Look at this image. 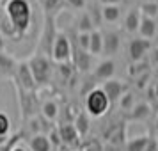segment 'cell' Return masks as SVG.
Listing matches in <instances>:
<instances>
[{
    "label": "cell",
    "mask_w": 158,
    "mask_h": 151,
    "mask_svg": "<svg viewBox=\"0 0 158 151\" xmlns=\"http://www.w3.org/2000/svg\"><path fill=\"white\" fill-rule=\"evenodd\" d=\"M6 16L11 27L18 36H23L32 22V7L29 0H7L6 2Z\"/></svg>",
    "instance_id": "1"
},
{
    "label": "cell",
    "mask_w": 158,
    "mask_h": 151,
    "mask_svg": "<svg viewBox=\"0 0 158 151\" xmlns=\"http://www.w3.org/2000/svg\"><path fill=\"white\" fill-rule=\"evenodd\" d=\"M27 62H29V68H30V71H32V77H34L36 86H43V84H48L52 80L53 68H52V61L48 55L37 52Z\"/></svg>",
    "instance_id": "2"
},
{
    "label": "cell",
    "mask_w": 158,
    "mask_h": 151,
    "mask_svg": "<svg viewBox=\"0 0 158 151\" xmlns=\"http://www.w3.org/2000/svg\"><path fill=\"white\" fill-rule=\"evenodd\" d=\"M110 108V101H108L107 94L103 93L101 87H94L91 89L85 96V112L91 117H101L105 115Z\"/></svg>",
    "instance_id": "3"
},
{
    "label": "cell",
    "mask_w": 158,
    "mask_h": 151,
    "mask_svg": "<svg viewBox=\"0 0 158 151\" xmlns=\"http://www.w3.org/2000/svg\"><path fill=\"white\" fill-rule=\"evenodd\" d=\"M50 59L60 66L71 62V41H69V37L66 36V32H57L53 46H52Z\"/></svg>",
    "instance_id": "4"
},
{
    "label": "cell",
    "mask_w": 158,
    "mask_h": 151,
    "mask_svg": "<svg viewBox=\"0 0 158 151\" xmlns=\"http://www.w3.org/2000/svg\"><path fill=\"white\" fill-rule=\"evenodd\" d=\"M15 86H18L20 89L27 91V93H32L34 87H36V82H34V77H32V71L29 68V62L27 61H22L18 62V69H16V77L13 78Z\"/></svg>",
    "instance_id": "5"
},
{
    "label": "cell",
    "mask_w": 158,
    "mask_h": 151,
    "mask_svg": "<svg viewBox=\"0 0 158 151\" xmlns=\"http://www.w3.org/2000/svg\"><path fill=\"white\" fill-rule=\"evenodd\" d=\"M151 50V41H146L142 37H133L128 43V59L131 64L142 62L144 57L148 55V52Z\"/></svg>",
    "instance_id": "6"
},
{
    "label": "cell",
    "mask_w": 158,
    "mask_h": 151,
    "mask_svg": "<svg viewBox=\"0 0 158 151\" xmlns=\"http://www.w3.org/2000/svg\"><path fill=\"white\" fill-rule=\"evenodd\" d=\"M55 36H57V29H55L53 18H52V16H44V27H43V34H41V41H39L41 53H44V55L50 57Z\"/></svg>",
    "instance_id": "7"
},
{
    "label": "cell",
    "mask_w": 158,
    "mask_h": 151,
    "mask_svg": "<svg viewBox=\"0 0 158 151\" xmlns=\"http://www.w3.org/2000/svg\"><path fill=\"white\" fill-rule=\"evenodd\" d=\"M16 93H18V101H20V110H22V117L25 121H29L30 117H34L36 114V100H34V94L27 93L20 89L18 86H15Z\"/></svg>",
    "instance_id": "8"
},
{
    "label": "cell",
    "mask_w": 158,
    "mask_h": 151,
    "mask_svg": "<svg viewBox=\"0 0 158 151\" xmlns=\"http://www.w3.org/2000/svg\"><path fill=\"white\" fill-rule=\"evenodd\" d=\"M101 89H103V93L107 94L108 101H110V105H112L115 101H119V98L124 94L126 84L119 78H110V80H107V82L101 84Z\"/></svg>",
    "instance_id": "9"
},
{
    "label": "cell",
    "mask_w": 158,
    "mask_h": 151,
    "mask_svg": "<svg viewBox=\"0 0 158 151\" xmlns=\"http://www.w3.org/2000/svg\"><path fill=\"white\" fill-rule=\"evenodd\" d=\"M59 135H60V142L68 146V148H78L80 146V135L73 126V123H60L57 126Z\"/></svg>",
    "instance_id": "10"
},
{
    "label": "cell",
    "mask_w": 158,
    "mask_h": 151,
    "mask_svg": "<svg viewBox=\"0 0 158 151\" xmlns=\"http://www.w3.org/2000/svg\"><path fill=\"white\" fill-rule=\"evenodd\" d=\"M119 46H121V37L117 32H103V55L105 59H112V55H115L119 52Z\"/></svg>",
    "instance_id": "11"
},
{
    "label": "cell",
    "mask_w": 158,
    "mask_h": 151,
    "mask_svg": "<svg viewBox=\"0 0 158 151\" xmlns=\"http://www.w3.org/2000/svg\"><path fill=\"white\" fill-rule=\"evenodd\" d=\"M115 69H117V64H115L114 59H103L94 69V78L101 80V82H107V80L114 78Z\"/></svg>",
    "instance_id": "12"
},
{
    "label": "cell",
    "mask_w": 158,
    "mask_h": 151,
    "mask_svg": "<svg viewBox=\"0 0 158 151\" xmlns=\"http://www.w3.org/2000/svg\"><path fill=\"white\" fill-rule=\"evenodd\" d=\"M16 69H18V61L15 57H11L9 53L0 50V75L4 78H15Z\"/></svg>",
    "instance_id": "13"
},
{
    "label": "cell",
    "mask_w": 158,
    "mask_h": 151,
    "mask_svg": "<svg viewBox=\"0 0 158 151\" xmlns=\"http://www.w3.org/2000/svg\"><path fill=\"white\" fill-rule=\"evenodd\" d=\"M71 62L75 64V68L78 69L80 73H87L93 66V55L89 52L80 50L78 46L75 48V53L71 52Z\"/></svg>",
    "instance_id": "14"
},
{
    "label": "cell",
    "mask_w": 158,
    "mask_h": 151,
    "mask_svg": "<svg viewBox=\"0 0 158 151\" xmlns=\"http://www.w3.org/2000/svg\"><path fill=\"white\" fill-rule=\"evenodd\" d=\"M158 25L153 18H146V16L140 15V23H139V36L146 39V41H151L153 37L156 36Z\"/></svg>",
    "instance_id": "15"
},
{
    "label": "cell",
    "mask_w": 158,
    "mask_h": 151,
    "mask_svg": "<svg viewBox=\"0 0 158 151\" xmlns=\"http://www.w3.org/2000/svg\"><path fill=\"white\" fill-rule=\"evenodd\" d=\"M27 146L30 151H53L48 135L46 133H36V135H30L27 139Z\"/></svg>",
    "instance_id": "16"
},
{
    "label": "cell",
    "mask_w": 158,
    "mask_h": 151,
    "mask_svg": "<svg viewBox=\"0 0 158 151\" xmlns=\"http://www.w3.org/2000/svg\"><path fill=\"white\" fill-rule=\"evenodd\" d=\"M73 126L77 130V133L80 135V139H84L89 133V128H91V115L87 114L85 110H80L77 117L73 119Z\"/></svg>",
    "instance_id": "17"
},
{
    "label": "cell",
    "mask_w": 158,
    "mask_h": 151,
    "mask_svg": "<svg viewBox=\"0 0 158 151\" xmlns=\"http://www.w3.org/2000/svg\"><path fill=\"white\" fill-rule=\"evenodd\" d=\"M39 110H41V115H43L48 123H55L59 114H60V108H59L55 100H44L43 103H41V108H39Z\"/></svg>",
    "instance_id": "18"
},
{
    "label": "cell",
    "mask_w": 158,
    "mask_h": 151,
    "mask_svg": "<svg viewBox=\"0 0 158 151\" xmlns=\"http://www.w3.org/2000/svg\"><path fill=\"white\" fill-rule=\"evenodd\" d=\"M139 23H140V11L139 9H131L124 16L123 29H124V32H128V34H137L139 32Z\"/></svg>",
    "instance_id": "19"
},
{
    "label": "cell",
    "mask_w": 158,
    "mask_h": 151,
    "mask_svg": "<svg viewBox=\"0 0 158 151\" xmlns=\"http://www.w3.org/2000/svg\"><path fill=\"white\" fill-rule=\"evenodd\" d=\"M89 53L93 57L103 55V32L94 29L91 32V41H89Z\"/></svg>",
    "instance_id": "20"
},
{
    "label": "cell",
    "mask_w": 158,
    "mask_h": 151,
    "mask_svg": "<svg viewBox=\"0 0 158 151\" xmlns=\"http://www.w3.org/2000/svg\"><path fill=\"white\" fill-rule=\"evenodd\" d=\"M151 137L148 133H142V135L131 137L130 141H126L124 144V151H146V146L149 142Z\"/></svg>",
    "instance_id": "21"
},
{
    "label": "cell",
    "mask_w": 158,
    "mask_h": 151,
    "mask_svg": "<svg viewBox=\"0 0 158 151\" xmlns=\"http://www.w3.org/2000/svg\"><path fill=\"white\" fill-rule=\"evenodd\" d=\"M66 0H43V11L44 16H53L59 15L60 11H64Z\"/></svg>",
    "instance_id": "22"
},
{
    "label": "cell",
    "mask_w": 158,
    "mask_h": 151,
    "mask_svg": "<svg viewBox=\"0 0 158 151\" xmlns=\"http://www.w3.org/2000/svg\"><path fill=\"white\" fill-rule=\"evenodd\" d=\"M101 18L107 23H117L121 20V7L119 6H105V7H101Z\"/></svg>",
    "instance_id": "23"
},
{
    "label": "cell",
    "mask_w": 158,
    "mask_h": 151,
    "mask_svg": "<svg viewBox=\"0 0 158 151\" xmlns=\"http://www.w3.org/2000/svg\"><path fill=\"white\" fill-rule=\"evenodd\" d=\"M149 114H151L149 103H144V101H140V103H135L133 110L130 112V117H131L133 121H144V119H146Z\"/></svg>",
    "instance_id": "24"
},
{
    "label": "cell",
    "mask_w": 158,
    "mask_h": 151,
    "mask_svg": "<svg viewBox=\"0 0 158 151\" xmlns=\"http://www.w3.org/2000/svg\"><path fill=\"white\" fill-rule=\"evenodd\" d=\"M53 23H55L57 32H64L66 27L71 23V15H69V11H60L59 15H55L53 16Z\"/></svg>",
    "instance_id": "25"
},
{
    "label": "cell",
    "mask_w": 158,
    "mask_h": 151,
    "mask_svg": "<svg viewBox=\"0 0 158 151\" xmlns=\"http://www.w3.org/2000/svg\"><path fill=\"white\" fill-rule=\"evenodd\" d=\"M23 137H25V132H23V130H20L18 133H13V135H9L6 142L0 144V151H13V148L20 144V141H22Z\"/></svg>",
    "instance_id": "26"
},
{
    "label": "cell",
    "mask_w": 158,
    "mask_h": 151,
    "mask_svg": "<svg viewBox=\"0 0 158 151\" xmlns=\"http://www.w3.org/2000/svg\"><path fill=\"white\" fill-rule=\"evenodd\" d=\"M117 103H119V108H121L123 112H128L130 114V112L133 110V107H135V96L131 93H124L121 98H119Z\"/></svg>",
    "instance_id": "27"
},
{
    "label": "cell",
    "mask_w": 158,
    "mask_h": 151,
    "mask_svg": "<svg viewBox=\"0 0 158 151\" xmlns=\"http://www.w3.org/2000/svg\"><path fill=\"white\" fill-rule=\"evenodd\" d=\"M77 27H78V32H93V30H94L93 20H91V16H89V13H87V11L80 15Z\"/></svg>",
    "instance_id": "28"
},
{
    "label": "cell",
    "mask_w": 158,
    "mask_h": 151,
    "mask_svg": "<svg viewBox=\"0 0 158 151\" xmlns=\"http://www.w3.org/2000/svg\"><path fill=\"white\" fill-rule=\"evenodd\" d=\"M140 15L142 16H146V18H156V15H158V4H155V2H142V6H140Z\"/></svg>",
    "instance_id": "29"
},
{
    "label": "cell",
    "mask_w": 158,
    "mask_h": 151,
    "mask_svg": "<svg viewBox=\"0 0 158 151\" xmlns=\"http://www.w3.org/2000/svg\"><path fill=\"white\" fill-rule=\"evenodd\" d=\"M11 133V119L6 112H0V139H7Z\"/></svg>",
    "instance_id": "30"
},
{
    "label": "cell",
    "mask_w": 158,
    "mask_h": 151,
    "mask_svg": "<svg viewBox=\"0 0 158 151\" xmlns=\"http://www.w3.org/2000/svg\"><path fill=\"white\" fill-rule=\"evenodd\" d=\"M89 41H91V32H78L77 34V46L80 50L89 52Z\"/></svg>",
    "instance_id": "31"
},
{
    "label": "cell",
    "mask_w": 158,
    "mask_h": 151,
    "mask_svg": "<svg viewBox=\"0 0 158 151\" xmlns=\"http://www.w3.org/2000/svg\"><path fill=\"white\" fill-rule=\"evenodd\" d=\"M48 141H50V144H52V148L53 149H57L59 146H60V135H59V130L57 128H52V132H50V135H48Z\"/></svg>",
    "instance_id": "32"
},
{
    "label": "cell",
    "mask_w": 158,
    "mask_h": 151,
    "mask_svg": "<svg viewBox=\"0 0 158 151\" xmlns=\"http://www.w3.org/2000/svg\"><path fill=\"white\" fill-rule=\"evenodd\" d=\"M66 6L73 11H82V9H85L87 0H66Z\"/></svg>",
    "instance_id": "33"
},
{
    "label": "cell",
    "mask_w": 158,
    "mask_h": 151,
    "mask_svg": "<svg viewBox=\"0 0 158 151\" xmlns=\"http://www.w3.org/2000/svg\"><path fill=\"white\" fill-rule=\"evenodd\" d=\"M98 2H100L101 6L105 7V6H119L123 0H98Z\"/></svg>",
    "instance_id": "34"
},
{
    "label": "cell",
    "mask_w": 158,
    "mask_h": 151,
    "mask_svg": "<svg viewBox=\"0 0 158 151\" xmlns=\"http://www.w3.org/2000/svg\"><path fill=\"white\" fill-rule=\"evenodd\" d=\"M146 151H158L156 141H155V139H149V142H148V146H146Z\"/></svg>",
    "instance_id": "35"
},
{
    "label": "cell",
    "mask_w": 158,
    "mask_h": 151,
    "mask_svg": "<svg viewBox=\"0 0 158 151\" xmlns=\"http://www.w3.org/2000/svg\"><path fill=\"white\" fill-rule=\"evenodd\" d=\"M103 151H121V148H119V146H115V144L107 142V144H105V148H103Z\"/></svg>",
    "instance_id": "36"
},
{
    "label": "cell",
    "mask_w": 158,
    "mask_h": 151,
    "mask_svg": "<svg viewBox=\"0 0 158 151\" xmlns=\"http://www.w3.org/2000/svg\"><path fill=\"white\" fill-rule=\"evenodd\" d=\"M13 151H27V149H25V148H22V146H15V148H13Z\"/></svg>",
    "instance_id": "37"
},
{
    "label": "cell",
    "mask_w": 158,
    "mask_h": 151,
    "mask_svg": "<svg viewBox=\"0 0 158 151\" xmlns=\"http://www.w3.org/2000/svg\"><path fill=\"white\" fill-rule=\"evenodd\" d=\"M155 130L158 132V115H156V119H155Z\"/></svg>",
    "instance_id": "38"
},
{
    "label": "cell",
    "mask_w": 158,
    "mask_h": 151,
    "mask_svg": "<svg viewBox=\"0 0 158 151\" xmlns=\"http://www.w3.org/2000/svg\"><path fill=\"white\" fill-rule=\"evenodd\" d=\"M155 94H156V98H158V84H156V87H155Z\"/></svg>",
    "instance_id": "39"
},
{
    "label": "cell",
    "mask_w": 158,
    "mask_h": 151,
    "mask_svg": "<svg viewBox=\"0 0 158 151\" xmlns=\"http://www.w3.org/2000/svg\"><path fill=\"white\" fill-rule=\"evenodd\" d=\"M148 2H155V4H158V0H148Z\"/></svg>",
    "instance_id": "40"
},
{
    "label": "cell",
    "mask_w": 158,
    "mask_h": 151,
    "mask_svg": "<svg viewBox=\"0 0 158 151\" xmlns=\"http://www.w3.org/2000/svg\"><path fill=\"white\" fill-rule=\"evenodd\" d=\"M155 22H156V25H158V15H156V18H155Z\"/></svg>",
    "instance_id": "41"
},
{
    "label": "cell",
    "mask_w": 158,
    "mask_h": 151,
    "mask_svg": "<svg viewBox=\"0 0 158 151\" xmlns=\"http://www.w3.org/2000/svg\"><path fill=\"white\" fill-rule=\"evenodd\" d=\"M155 141H156V148H158V137H156V139H155Z\"/></svg>",
    "instance_id": "42"
},
{
    "label": "cell",
    "mask_w": 158,
    "mask_h": 151,
    "mask_svg": "<svg viewBox=\"0 0 158 151\" xmlns=\"http://www.w3.org/2000/svg\"><path fill=\"white\" fill-rule=\"evenodd\" d=\"M0 4H2V0H0Z\"/></svg>",
    "instance_id": "43"
}]
</instances>
